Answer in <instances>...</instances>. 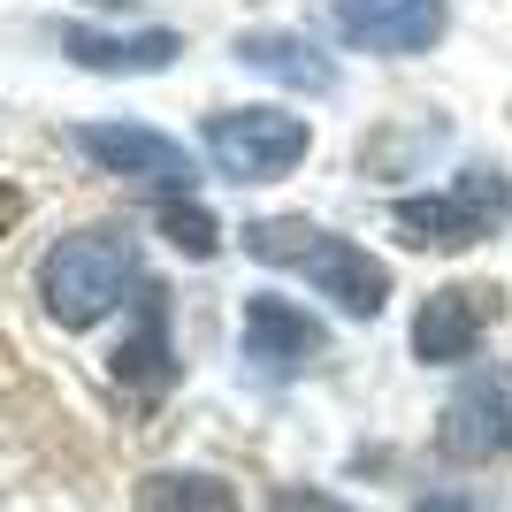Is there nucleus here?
Instances as JSON below:
<instances>
[{
    "instance_id": "obj_1",
    "label": "nucleus",
    "mask_w": 512,
    "mask_h": 512,
    "mask_svg": "<svg viewBox=\"0 0 512 512\" xmlns=\"http://www.w3.org/2000/svg\"><path fill=\"white\" fill-rule=\"evenodd\" d=\"M245 253L268 260V268H291V276H306L321 291V299H337L344 314H383L390 299V268L367 245H352V237L321 230V222H306V214H268V222H253L245 230Z\"/></svg>"
},
{
    "instance_id": "obj_2",
    "label": "nucleus",
    "mask_w": 512,
    "mask_h": 512,
    "mask_svg": "<svg viewBox=\"0 0 512 512\" xmlns=\"http://www.w3.org/2000/svg\"><path fill=\"white\" fill-rule=\"evenodd\" d=\"M130 276H138V245L123 230H69L39 260V299L62 329H92L100 314L123 306Z\"/></svg>"
},
{
    "instance_id": "obj_3",
    "label": "nucleus",
    "mask_w": 512,
    "mask_h": 512,
    "mask_svg": "<svg viewBox=\"0 0 512 512\" xmlns=\"http://www.w3.org/2000/svg\"><path fill=\"white\" fill-rule=\"evenodd\" d=\"M512 214V184L497 169H467L451 192H421V199H398L390 207V222H398V237L406 245H444V253H459V245H482V237L497 230Z\"/></svg>"
},
{
    "instance_id": "obj_4",
    "label": "nucleus",
    "mask_w": 512,
    "mask_h": 512,
    "mask_svg": "<svg viewBox=\"0 0 512 512\" xmlns=\"http://www.w3.org/2000/svg\"><path fill=\"white\" fill-rule=\"evenodd\" d=\"M306 146H314V130L283 107H230L207 123V161L230 184H276L306 161Z\"/></svg>"
},
{
    "instance_id": "obj_5",
    "label": "nucleus",
    "mask_w": 512,
    "mask_h": 512,
    "mask_svg": "<svg viewBox=\"0 0 512 512\" xmlns=\"http://www.w3.org/2000/svg\"><path fill=\"white\" fill-rule=\"evenodd\" d=\"M77 153L100 161L107 176L153 184V192H169V199H184L199 184L192 153L176 146V138H161V130H146V123H85V130H77Z\"/></svg>"
},
{
    "instance_id": "obj_6",
    "label": "nucleus",
    "mask_w": 512,
    "mask_h": 512,
    "mask_svg": "<svg viewBox=\"0 0 512 512\" xmlns=\"http://www.w3.org/2000/svg\"><path fill=\"white\" fill-rule=\"evenodd\" d=\"M329 31L360 54H428L444 39V0H321Z\"/></svg>"
},
{
    "instance_id": "obj_7",
    "label": "nucleus",
    "mask_w": 512,
    "mask_h": 512,
    "mask_svg": "<svg viewBox=\"0 0 512 512\" xmlns=\"http://www.w3.org/2000/svg\"><path fill=\"white\" fill-rule=\"evenodd\" d=\"M436 451L444 459H497L512 451V367H482L436 421Z\"/></svg>"
},
{
    "instance_id": "obj_8",
    "label": "nucleus",
    "mask_w": 512,
    "mask_h": 512,
    "mask_svg": "<svg viewBox=\"0 0 512 512\" xmlns=\"http://www.w3.org/2000/svg\"><path fill=\"white\" fill-rule=\"evenodd\" d=\"M490 321H497V291H482V283L436 291V299L413 314V352H421L428 367H459V360H474V344L490 337Z\"/></svg>"
},
{
    "instance_id": "obj_9",
    "label": "nucleus",
    "mask_w": 512,
    "mask_h": 512,
    "mask_svg": "<svg viewBox=\"0 0 512 512\" xmlns=\"http://www.w3.org/2000/svg\"><path fill=\"white\" fill-rule=\"evenodd\" d=\"M245 360L260 375H276V383L283 375H306L321 360V321L291 299H253L245 306Z\"/></svg>"
},
{
    "instance_id": "obj_10",
    "label": "nucleus",
    "mask_w": 512,
    "mask_h": 512,
    "mask_svg": "<svg viewBox=\"0 0 512 512\" xmlns=\"http://www.w3.org/2000/svg\"><path fill=\"white\" fill-rule=\"evenodd\" d=\"M115 375H123L130 390H146V398L176 383V360H169V291H161V283L138 291V329H130L123 352H115Z\"/></svg>"
},
{
    "instance_id": "obj_11",
    "label": "nucleus",
    "mask_w": 512,
    "mask_h": 512,
    "mask_svg": "<svg viewBox=\"0 0 512 512\" xmlns=\"http://www.w3.org/2000/svg\"><path fill=\"white\" fill-rule=\"evenodd\" d=\"M237 62L260 69V77H283V85H299V92H337V62L314 39H299V31H245Z\"/></svg>"
},
{
    "instance_id": "obj_12",
    "label": "nucleus",
    "mask_w": 512,
    "mask_h": 512,
    "mask_svg": "<svg viewBox=\"0 0 512 512\" xmlns=\"http://www.w3.org/2000/svg\"><path fill=\"white\" fill-rule=\"evenodd\" d=\"M62 54L100 77H138V69H169L184 54L176 31H138V39H107V31H62Z\"/></svg>"
},
{
    "instance_id": "obj_13",
    "label": "nucleus",
    "mask_w": 512,
    "mask_h": 512,
    "mask_svg": "<svg viewBox=\"0 0 512 512\" xmlns=\"http://www.w3.org/2000/svg\"><path fill=\"white\" fill-rule=\"evenodd\" d=\"M138 505L146 512H237L230 482H214V474H146L138 482Z\"/></svg>"
},
{
    "instance_id": "obj_14",
    "label": "nucleus",
    "mask_w": 512,
    "mask_h": 512,
    "mask_svg": "<svg viewBox=\"0 0 512 512\" xmlns=\"http://www.w3.org/2000/svg\"><path fill=\"white\" fill-rule=\"evenodd\" d=\"M161 230H169L176 253H192V260H207L214 245H222V237H214V214L192 207V199H161Z\"/></svg>"
},
{
    "instance_id": "obj_15",
    "label": "nucleus",
    "mask_w": 512,
    "mask_h": 512,
    "mask_svg": "<svg viewBox=\"0 0 512 512\" xmlns=\"http://www.w3.org/2000/svg\"><path fill=\"white\" fill-rule=\"evenodd\" d=\"M276 512H344V505H337V497H321V490H283Z\"/></svg>"
},
{
    "instance_id": "obj_16",
    "label": "nucleus",
    "mask_w": 512,
    "mask_h": 512,
    "mask_svg": "<svg viewBox=\"0 0 512 512\" xmlns=\"http://www.w3.org/2000/svg\"><path fill=\"white\" fill-rule=\"evenodd\" d=\"M16 214H23V192H16V184H0V230H8Z\"/></svg>"
},
{
    "instance_id": "obj_17",
    "label": "nucleus",
    "mask_w": 512,
    "mask_h": 512,
    "mask_svg": "<svg viewBox=\"0 0 512 512\" xmlns=\"http://www.w3.org/2000/svg\"><path fill=\"white\" fill-rule=\"evenodd\" d=\"M421 512H474V505H467V497H428Z\"/></svg>"
},
{
    "instance_id": "obj_18",
    "label": "nucleus",
    "mask_w": 512,
    "mask_h": 512,
    "mask_svg": "<svg viewBox=\"0 0 512 512\" xmlns=\"http://www.w3.org/2000/svg\"><path fill=\"white\" fill-rule=\"evenodd\" d=\"M92 8H130V0H92Z\"/></svg>"
}]
</instances>
